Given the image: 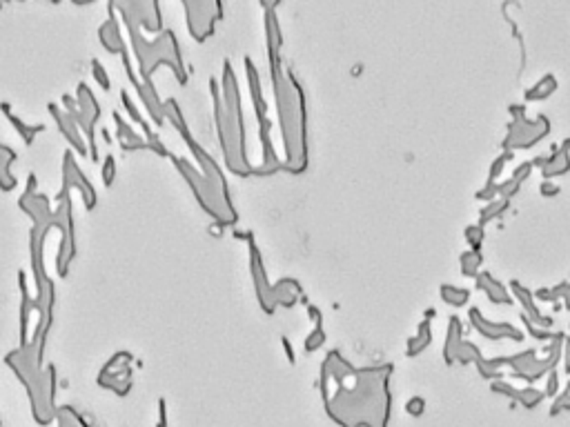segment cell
<instances>
[{
    "mask_svg": "<svg viewBox=\"0 0 570 427\" xmlns=\"http://www.w3.org/2000/svg\"><path fill=\"white\" fill-rule=\"evenodd\" d=\"M390 376L392 365L354 367L341 352L332 349L321 363V388L327 414L354 425L361 409L370 407L386 421L390 407Z\"/></svg>",
    "mask_w": 570,
    "mask_h": 427,
    "instance_id": "6da1fadb",
    "label": "cell"
},
{
    "mask_svg": "<svg viewBox=\"0 0 570 427\" xmlns=\"http://www.w3.org/2000/svg\"><path fill=\"white\" fill-rule=\"evenodd\" d=\"M265 36H267V56L269 74H272L274 101L279 113V127L285 145L283 169L290 174H303L308 169L310 149H308V109L305 94L294 71L283 69L281 65V27L277 20V5H265Z\"/></svg>",
    "mask_w": 570,
    "mask_h": 427,
    "instance_id": "7a4b0ae2",
    "label": "cell"
},
{
    "mask_svg": "<svg viewBox=\"0 0 570 427\" xmlns=\"http://www.w3.org/2000/svg\"><path fill=\"white\" fill-rule=\"evenodd\" d=\"M510 116L512 120L504 138V151L515 154L517 149H533L550 134V120L544 113H539L535 120H530L526 116L523 105H510Z\"/></svg>",
    "mask_w": 570,
    "mask_h": 427,
    "instance_id": "3957f363",
    "label": "cell"
},
{
    "mask_svg": "<svg viewBox=\"0 0 570 427\" xmlns=\"http://www.w3.org/2000/svg\"><path fill=\"white\" fill-rule=\"evenodd\" d=\"M564 332H557L550 340V345L546 347V356H537V349H526L519 354L506 356V365L512 367L515 376L523 378V380H539L544 374H550L557 363L562 361V349H564Z\"/></svg>",
    "mask_w": 570,
    "mask_h": 427,
    "instance_id": "277c9868",
    "label": "cell"
},
{
    "mask_svg": "<svg viewBox=\"0 0 570 427\" xmlns=\"http://www.w3.org/2000/svg\"><path fill=\"white\" fill-rule=\"evenodd\" d=\"M468 318H470V325L475 327V330L483 336V338H490V340H504V338H510V340H523V332L517 330L515 325L510 323H499V321H488L486 316L481 314L479 307H473L468 311Z\"/></svg>",
    "mask_w": 570,
    "mask_h": 427,
    "instance_id": "5b68a950",
    "label": "cell"
},
{
    "mask_svg": "<svg viewBox=\"0 0 570 427\" xmlns=\"http://www.w3.org/2000/svg\"><path fill=\"white\" fill-rule=\"evenodd\" d=\"M250 265H252V276H254V285H256V294H259V303L263 307L265 314H274L277 303L272 298V285L267 280V272L263 267V259L261 252L256 247L254 240H250Z\"/></svg>",
    "mask_w": 570,
    "mask_h": 427,
    "instance_id": "8992f818",
    "label": "cell"
},
{
    "mask_svg": "<svg viewBox=\"0 0 570 427\" xmlns=\"http://www.w3.org/2000/svg\"><path fill=\"white\" fill-rule=\"evenodd\" d=\"M535 167H539L544 180L559 178L570 172V138L562 142V147H557L548 156H537L533 161Z\"/></svg>",
    "mask_w": 570,
    "mask_h": 427,
    "instance_id": "52a82bcc",
    "label": "cell"
},
{
    "mask_svg": "<svg viewBox=\"0 0 570 427\" xmlns=\"http://www.w3.org/2000/svg\"><path fill=\"white\" fill-rule=\"evenodd\" d=\"M510 296H515L517 301L521 303V307H523V311L521 314L528 318L530 323H535L537 327H541V330H548V332H552V327H554V321L550 318V316H544L539 311V307H537V303H535V296H533V292L526 287V285H521L519 280H510Z\"/></svg>",
    "mask_w": 570,
    "mask_h": 427,
    "instance_id": "ba28073f",
    "label": "cell"
},
{
    "mask_svg": "<svg viewBox=\"0 0 570 427\" xmlns=\"http://www.w3.org/2000/svg\"><path fill=\"white\" fill-rule=\"evenodd\" d=\"M475 283H477V290L486 294L490 303H495V305H510L512 303L510 290L502 280H497L490 272H479Z\"/></svg>",
    "mask_w": 570,
    "mask_h": 427,
    "instance_id": "9c48e42d",
    "label": "cell"
},
{
    "mask_svg": "<svg viewBox=\"0 0 570 427\" xmlns=\"http://www.w3.org/2000/svg\"><path fill=\"white\" fill-rule=\"evenodd\" d=\"M463 327H461V318L450 316L448 318V330H446V345H444V359L448 365L457 363L459 349L463 345Z\"/></svg>",
    "mask_w": 570,
    "mask_h": 427,
    "instance_id": "30bf717a",
    "label": "cell"
},
{
    "mask_svg": "<svg viewBox=\"0 0 570 427\" xmlns=\"http://www.w3.org/2000/svg\"><path fill=\"white\" fill-rule=\"evenodd\" d=\"M301 296H303V290H301V285H298L296 278H281L279 283L272 285V298H274L277 307L279 305L294 307Z\"/></svg>",
    "mask_w": 570,
    "mask_h": 427,
    "instance_id": "8fae6325",
    "label": "cell"
},
{
    "mask_svg": "<svg viewBox=\"0 0 570 427\" xmlns=\"http://www.w3.org/2000/svg\"><path fill=\"white\" fill-rule=\"evenodd\" d=\"M432 343V325L428 318H423L417 327V334L408 338V343H406V356H410V359H415V356L423 354L428 347H430Z\"/></svg>",
    "mask_w": 570,
    "mask_h": 427,
    "instance_id": "7c38bea8",
    "label": "cell"
},
{
    "mask_svg": "<svg viewBox=\"0 0 570 427\" xmlns=\"http://www.w3.org/2000/svg\"><path fill=\"white\" fill-rule=\"evenodd\" d=\"M557 87H559L557 78H554L552 74H546L544 78H539L530 89L523 92V101L526 103H541V101H546V98H550L554 92H557Z\"/></svg>",
    "mask_w": 570,
    "mask_h": 427,
    "instance_id": "4fadbf2b",
    "label": "cell"
},
{
    "mask_svg": "<svg viewBox=\"0 0 570 427\" xmlns=\"http://www.w3.org/2000/svg\"><path fill=\"white\" fill-rule=\"evenodd\" d=\"M492 390L499 392V394L512 396V398H515V401L523 403L526 407H535V405L541 401V398H544V392H539V390H515V388L506 385V383H495Z\"/></svg>",
    "mask_w": 570,
    "mask_h": 427,
    "instance_id": "5bb4252c",
    "label": "cell"
},
{
    "mask_svg": "<svg viewBox=\"0 0 570 427\" xmlns=\"http://www.w3.org/2000/svg\"><path fill=\"white\" fill-rule=\"evenodd\" d=\"M459 265H461V274L466 278H477V274L481 272V265H483L481 249H466V252H461Z\"/></svg>",
    "mask_w": 570,
    "mask_h": 427,
    "instance_id": "9a60e30c",
    "label": "cell"
},
{
    "mask_svg": "<svg viewBox=\"0 0 570 427\" xmlns=\"http://www.w3.org/2000/svg\"><path fill=\"white\" fill-rule=\"evenodd\" d=\"M441 298H444V303L452 305V307H463L468 301H470V290L466 287H457V285H441L439 290Z\"/></svg>",
    "mask_w": 570,
    "mask_h": 427,
    "instance_id": "2e32d148",
    "label": "cell"
},
{
    "mask_svg": "<svg viewBox=\"0 0 570 427\" xmlns=\"http://www.w3.org/2000/svg\"><path fill=\"white\" fill-rule=\"evenodd\" d=\"M475 365L479 367V374L483 378H499L502 372H499V367L506 365V356L504 359H499V356H492V359H486L483 354H479L475 359Z\"/></svg>",
    "mask_w": 570,
    "mask_h": 427,
    "instance_id": "e0dca14e",
    "label": "cell"
},
{
    "mask_svg": "<svg viewBox=\"0 0 570 427\" xmlns=\"http://www.w3.org/2000/svg\"><path fill=\"white\" fill-rule=\"evenodd\" d=\"M508 207H510V201H506V198H495V201H490L486 207H483V209L479 211V225H481V227H486L490 221H495V218L502 216V214H504Z\"/></svg>",
    "mask_w": 570,
    "mask_h": 427,
    "instance_id": "ac0fdd59",
    "label": "cell"
},
{
    "mask_svg": "<svg viewBox=\"0 0 570 427\" xmlns=\"http://www.w3.org/2000/svg\"><path fill=\"white\" fill-rule=\"evenodd\" d=\"M325 340H327V334L323 330V325H315V327H312V332L308 334V338H305V352L308 354L319 352L325 345Z\"/></svg>",
    "mask_w": 570,
    "mask_h": 427,
    "instance_id": "d6986e66",
    "label": "cell"
},
{
    "mask_svg": "<svg viewBox=\"0 0 570 427\" xmlns=\"http://www.w3.org/2000/svg\"><path fill=\"white\" fill-rule=\"evenodd\" d=\"M466 240L470 249H481L483 240H486V232H483L481 225H468L466 227Z\"/></svg>",
    "mask_w": 570,
    "mask_h": 427,
    "instance_id": "ffe728a7",
    "label": "cell"
},
{
    "mask_svg": "<svg viewBox=\"0 0 570 427\" xmlns=\"http://www.w3.org/2000/svg\"><path fill=\"white\" fill-rule=\"evenodd\" d=\"M512 151H502L495 159V163L490 165V172H488V180H492V182H497V178L504 174V167L508 165V161H512Z\"/></svg>",
    "mask_w": 570,
    "mask_h": 427,
    "instance_id": "44dd1931",
    "label": "cell"
},
{
    "mask_svg": "<svg viewBox=\"0 0 570 427\" xmlns=\"http://www.w3.org/2000/svg\"><path fill=\"white\" fill-rule=\"evenodd\" d=\"M533 296L537 298V301H541V303H557L559 298H562V283L554 285V287H541Z\"/></svg>",
    "mask_w": 570,
    "mask_h": 427,
    "instance_id": "7402d4cb",
    "label": "cell"
},
{
    "mask_svg": "<svg viewBox=\"0 0 570 427\" xmlns=\"http://www.w3.org/2000/svg\"><path fill=\"white\" fill-rule=\"evenodd\" d=\"M521 321H523V325H526V332H528L533 338H539V340H552L554 336H557V332H548V330H541V327H537L535 323H530L528 318H526L523 314H521Z\"/></svg>",
    "mask_w": 570,
    "mask_h": 427,
    "instance_id": "603a6c76",
    "label": "cell"
},
{
    "mask_svg": "<svg viewBox=\"0 0 570 427\" xmlns=\"http://www.w3.org/2000/svg\"><path fill=\"white\" fill-rule=\"evenodd\" d=\"M519 190H521V182H517L515 178H508L504 182H499V198H506V201H510L512 196H517Z\"/></svg>",
    "mask_w": 570,
    "mask_h": 427,
    "instance_id": "cb8c5ba5",
    "label": "cell"
},
{
    "mask_svg": "<svg viewBox=\"0 0 570 427\" xmlns=\"http://www.w3.org/2000/svg\"><path fill=\"white\" fill-rule=\"evenodd\" d=\"M477 198L479 201H495V198H499V182H492V180H486V185L477 192Z\"/></svg>",
    "mask_w": 570,
    "mask_h": 427,
    "instance_id": "d4e9b609",
    "label": "cell"
},
{
    "mask_svg": "<svg viewBox=\"0 0 570 427\" xmlns=\"http://www.w3.org/2000/svg\"><path fill=\"white\" fill-rule=\"evenodd\" d=\"M533 169H535V165H533V161H528V163H521L515 172H512V176L510 178H515L517 182H523L526 178H528L530 174H533Z\"/></svg>",
    "mask_w": 570,
    "mask_h": 427,
    "instance_id": "484cf974",
    "label": "cell"
},
{
    "mask_svg": "<svg viewBox=\"0 0 570 427\" xmlns=\"http://www.w3.org/2000/svg\"><path fill=\"white\" fill-rule=\"evenodd\" d=\"M541 196H546V198H552V196H557L562 192V187L557 182H552V180H544L541 182V187H539Z\"/></svg>",
    "mask_w": 570,
    "mask_h": 427,
    "instance_id": "4316f807",
    "label": "cell"
},
{
    "mask_svg": "<svg viewBox=\"0 0 570 427\" xmlns=\"http://www.w3.org/2000/svg\"><path fill=\"white\" fill-rule=\"evenodd\" d=\"M557 388H559V376H557V372H552L548 374V380H546V394H557Z\"/></svg>",
    "mask_w": 570,
    "mask_h": 427,
    "instance_id": "83f0119b",
    "label": "cell"
},
{
    "mask_svg": "<svg viewBox=\"0 0 570 427\" xmlns=\"http://www.w3.org/2000/svg\"><path fill=\"white\" fill-rule=\"evenodd\" d=\"M408 411H410V414H415V416L421 414V411H423V401H421V398H412V401L408 403Z\"/></svg>",
    "mask_w": 570,
    "mask_h": 427,
    "instance_id": "f1b7e54d",
    "label": "cell"
},
{
    "mask_svg": "<svg viewBox=\"0 0 570 427\" xmlns=\"http://www.w3.org/2000/svg\"><path fill=\"white\" fill-rule=\"evenodd\" d=\"M562 301H564V307L570 309V283H562Z\"/></svg>",
    "mask_w": 570,
    "mask_h": 427,
    "instance_id": "f546056e",
    "label": "cell"
},
{
    "mask_svg": "<svg viewBox=\"0 0 570 427\" xmlns=\"http://www.w3.org/2000/svg\"><path fill=\"white\" fill-rule=\"evenodd\" d=\"M564 349H566L564 352V361H566L564 369H566V372H570V338H564Z\"/></svg>",
    "mask_w": 570,
    "mask_h": 427,
    "instance_id": "4dcf8cb0",
    "label": "cell"
},
{
    "mask_svg": "<svg viewBox=\"0 0 570 427\" xmlns=\"http://www.w3.org/2000/svg\"><path fill=\"white\" fill-rule=\"evenodd\" d=\"M283 347H285V354H288V361L294 363V361H296V359H294V349H292V345H290V340H288V338H283Z\"/></svg>",
    "mask_w": 570,
    "mask_h": 427,
    "instance_id": "1f68e13d",
    "label": "cell"
},
{
    "mask_svg": "<svg viewBox=\"0 0 570 427\" xmlns=\"http://www.w3.org/2000/svg\"><path fill=\"white\" fill-rule=\"evenodd\" d=\"M568 390H570V383H568Z\"/></svg>",
    "mask_w": 570,
    "mask_h": 427,
    "instance_id": "d6a6232c",
    "label": "cell"
}]
</instances>
